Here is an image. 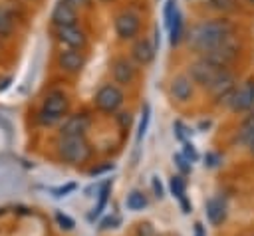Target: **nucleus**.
<instances>
[{
	"label": "nucleus",
	"mask_w": 254,
	"mask_h": 236,
	"mask_svg": "<svg viewBox=\"0 0 254 236\" xmlns=\"http://www.w3.org/2000/svg\"><path fill=\"white\" fill-rule=\"evenodd\" d=\"M155 46H153V40L149 36H139L137 40L131 42V48H129V58L139 65V67H147L153 59H155Z\"/></svg>",
	"instance_id": "obj_16"
},
{
	"label": "nucleus",
	"mask_w": 254,
	"mask_h": 236,
	"mask_svg": "<svg viewBox=\"0 0 254 236\" xmlns=\"http://www.w3.org/2000/svg\"><path fill=\"white\" fill-rule=\"evenodd\" d=\"M109 192H111V180H105V182L101 184V188H99V198H97V204H95L93 212L89 214V220H93V218H97V216L101 214V210H103V208H105V204H107Z\"/></svg>",
	"instance_id": "obj_23"
},
{
	"label": "nucleus",
	"mask_w": 254,
	"mask_h": 236,
	"mask_svg": "<svg viewBox=\"0 0 254 236\" xmlns=\"http://www.w3.org/2000/svg\"><path fill=\"white\" fill-rule=\"evenodd\" d=\"M254 139V109L250 113H246V117L242 119L238 133H236V141L244 147H248V143Z\"/></svg>",
	"instance_id": "obj_21"
},
{
	"label": "nucleus",
	"mask_w": 254,
	"mask_h": 236,
	"mask_svg": "<svg viewBox=\"0 0 254 236\" xmlns=\"http://www.w3.org/2000/svg\"><path fill=\"white\" fill-rule=\"evenodd\" d=\"M151 188H153V194H155V198H163L165 196V188H163V182H161V178L159 177H153L151 178Z\"/></svg>",
	"instance_id": "obj_34"
},
{
	"label": "nucleus",
	"mask_w": 254,
	"mask_h": 236,
	"mask_svg": "<svg viewBox=\"0 0 254 236\" xmlns=\"http://www.w3.org/2000/svg\"><path fill=\"white\" fill-rule=\"evenodd\" d=\"M32 2H38V0H32Z\"/></svg>",
	"instance_id": "obj_45"
},
{
	"label": "nucleus",
	"mask_w": 254,
	"mask_h": 236,
	"mask_svg": "<svg viewBox=\"0 0 254 236\" xmlns=\"http://www.w3.org/2000/svg\"><path fill=\"white\" fill-rule=\"evenodd\" d=\"M97 4H103V6H107V4H113L115 0H95Z\"/></svg>",
	"instance_id": "obj_42"
},
{
	"label": "nucleus",
	"mask_w": 254,
	"mask_h": 236,
	"mask_svg": "<svg viewBox=\"0 0 254 236\" xmlns=\"http://www.w3.org/2000/svg\"><path fill=\"white\" fill-rule=\"evenodd\" d=\"M204 212H206V218L212 226H220L226 218V202L220 196H210L204 202Z\"/></svg>",
	"instance_id": "obj_17"
},
{
	"label": "nucleus",
	"mask_w": 254,
	"mask_h": 236,
	"mask_svg": "<svg viewBox=\"0 0 254 236\" xmlns=\"http://www.w3.org/2000/svg\"><path fill=\"white\" fill-rule=\"evenodd\" d=\"M125 105V91L113 81H105L93 93V107L103 115H115Z\"/></svg>",
	"instance_id": "obj_5"
},
{
	"label": "nucleus",
	"mask_w": 254,
	"mask_h": 236,
	"mask_svg": "<svg viewBox=\"0 0 254 236\" xmlns=\"http://www.w3.org/2000/svg\"><path fill=\"white\" fill-rule=\"evenodd\" d=\"M242 50H244V44L238 38V34H234V36L226 38L224 42L216 44L214 48H210L208 52H204L200 58H204L206 61L214 63L216 67H232L238 61Z\"/></svg>",
	"instance_id": "obj_4"
},
{
	"label": "nucleus",
	"mask_w": 254,
	"mask_h": 236,
	"mask_svg": "<svg viewBox=\"0 0 254 236\" xmlns=\"http://www.w3.org/2000/svg\"><path fill=\"white\" fill-rule=\"evenodd\" d=\"M179 202H181V206H183V212H185V214H189V212H190V208H192V206H190V202H189V198H187V196H183V198H179Z\"/></svg>",
	"instance_id": "obj_39"
},
{
	"label": "nucleus",
	"mask_w": 254,
	"mask_h": 236,
	"mask_svg": "<svg viewBox=\"0 0 254 236\" xmlns=\"http://www.w3.org/2000/svg\"><path fill=\"white\" fill-rule=\"evenodd\" d=\"M238 85V73L234 67H222L218 71V75L214 77V81L210 83V87L206 89L208 97L212 103L220 105V101Z\"/></svg>",
	"instance_id": "obj_10"
},
{
	"label": "nucleus",
	"mask_w": 254,
	"mask_h": 236,
	"mask_svg": "<svg viewBox=\"0 0 254 236\" xmlns=\"http://www.w3.org/2000/svg\"><path fill=\"white\" fill-rule=\"evenodd\" d=\"M204 10L216 16H228L240 10V2L238 0H204Z\"/></svg>",
	"instance_id": "obj_19"
},
{
	"label": "nucleus",
	"mask_w": 254,
	"mask_h": 236,
	"mask_svg": "<svg viewBox=\"0 0 254 236\" xmlns=\"http://www.w3.org/2000/svg\"><path fill=\"white\" fill-rule=\"evenodd\" d=\"M54 38L62 48H69V50H79L85 52L89 46V34L79 26H65V28H56L54 30Z\"/></svg>",
	"instance_id": "obj_11"
},
{
	"label": "nucleus",
	"mask_w": 254,
	"mask_h": 236,
	"mask_svg": "<svg viewBox=\"0 0 254 236\" xmlns=\"http://www.w3.org/2000/svg\"><path fill=\"white\" fill-rule=\"evenodd\" d=\"M149 121H151V105L145 101L143 105H141V119H139V127H137V137H135V141H137V145L143 141V137H145V133H147V127H149Z\"/></svg>",
	"instance_id": "obj_22"
},
{
	"label": "nucleus",
	"mask_w": 254,
	"mask_h": 236,
	"mask_svg": "<svg viewBox=\"0 0 254 236\" xmlns=\"http://www.w3.org/2000/svg\"><path fill=\"white\" fill-rule=\"evenodd\" d=\"M173 163H175V167L179 169V175H183V177L190 175V171H192V163L187 161L183 153H175V155H173Z\"/></svg>",
	"instance_id": "obj_28"
},
{
	"label": "nucleus",
	"mask_w": 254,
	"mask_h": 236,
	"mask_svg": "<svg viewBox=\"0 0 254 236\" xmlns=\"http://www.w3.org/2000/svg\"><path fill=\"white\" fill-rule=\"evenodd\" d=\"M16 32V16L8 4H0V40L12 38Z\"/></svg>",
	"instance_id": "obj_18"
},
{
	"label": "nucleus",
	"mask_w": 254,
	"mask_h": 236,
	"mask_svg": "<svg viewBox=\"0 0 254 236\" xmlns=\"http://www.w3.org/2000/svg\"><path fill=\"white\" fill-rule=\"evenodd\" d=\"M77 10H91L93 8V4H95V0H69Z\"/></svg>",
	"instance_id": "obj_37"
},
{
	"label": "nucleus",
	"mask_w": 254,
	"mask_h": 236,
	"mask_svg": "<svg viewBox=\"0 0 254 236\" xmlns=\"http://www.w3.org/2000/svg\"><path fill=\"white\" fill-rule=\"evenodd\" d=\"M113 163H105V165H99V167H93V169H89V175L91 177H95V175H101V173H105V171H113Z\"/></svg>",
	"instance_id": "obj_38"
},
{
	"label": "nucleus",
	"mask_w": 254,
	"mask_h": 236,
	"mask_svg": "<svg viewBox=\"0 0 254 236\" xmlns=\"http://www.w3.org/2000/svg\"><path fill=\"white\" fill-rule=\"evenodd\" d=\"M173 129H175L177 139H179L181 143H185V141H187V133H189V131H187V127L183 125V121H175V123H173Z\"/></svg>",
	"instance_id": "obj_35"
},
{
	"label": "nucleus",
	"mask_w": 254,
	"mask_h": 236,
	"mask_svg": "<svg viewBox=\"0 0 254 236\" xmlns=\"http://www.w3.org/2000/svg\"><path fill=\"white\" fill-rule=\"evenodd\" d=\"M77 188V184L75 182H67V184H64V186H58V188H52V194L56 196V198H62V196H65V194H69V192H73Z\"/></svg>",
	"instance_id": "obj_31"
},
{
	"label": "nucleus",
	"mask_w": 254,
	"mask_h": 236,
	"mask_svg": "<svg viewBox=\"0 0 254 236\" xmlns=\"http://www.w3.org/2000/svg\"><path fill=\"white\" fill-rule=\"evenodd\" d=\"M125 204H127L129 210H143V208L147 206V196H145L141 190L135 188V190H131V192L127 194Z\"/></svg>",
	"instance_id": "obj_24"
},
{
	"label": "nucleus",
	"mask_w": 254,
	"mask_h": 236,
	"mask_svg": "<svg viewBox=\"0 0 254 236\" xmlns=\"http://www.w3.org/2000/svg\"><path fill=\"white\" fill-rule=\"evenodd\" d=\"M143 20L141 14H137L131 8H123L113 16V32L119 42H133L141 36Z\"/></svg>",
	"instance_id": "obj_7"
},
{
	"label": "nucleus",
	"mask_w": 254,
	"mask_h": 236,
	"mask_svg": "<svg viewBox=\"0 0 254 236\" xmlns=\"http://www.w3.org/2000/svg\"><path fill=\"white\" fill-rule=\"evenodd\" d=\"M50 24L54 30L65 28V26H75V24H79V10L69 0H58L52 8Z\"/></svg>",
	"instance_id": "obj_15"
},
{
	"label": "nucleus",
	"mask_w": 254,
	"mask_h": 236,
	"mask_svg": "<svg viewBox=\"0 0 254 236\" xmlns=\"http://www.w3.org/2000/svg\"><path fill=\"white\" fill-rule=\"evenodd\" d=\"M220 105L228 109L230 113H250L254 109V77H248L240 81L222 101Z\"/></svg>",
	"instance_id": "obj_6"
},
{
	"label": "nucleus",
	"mask_w": 254,
	"mask_h": 236,
	"mask_svg": "<svg viewBox=\"0 0 254 236\" xmlns=\"http://www.w3.org/2000/svg\"><path fill=\"white\" fill-rule=\"evenodd\" d=\"M167 91H169V97H171L175 103L185 105V103H189V101L194 99L196 85L192 83V79H190L185 71H181V73L171 75L169 85H167Z\"/></svg>",
	"instance_id": "obj_12"
},
{
	"label": "nucleus",
	"mask_w": 254,
	"mask_h": 236,
	"mask_svg": "<svg viewBox=\"0 0 254 236\" xmlns=\"http://www.w3.org/2000/svg\"><path fill=\"white\" fill-rule=\"evenodd\" d=\"M222 67H216L214 63H210V61H206L204 58H200V56H196L189 65H187V75L192 79V83L196 85V87H200V89H208L210 87V83L214 81V77L218 75V71H220Z\"/></svg>",
	"instance_id": "obj_9"
},
{
	"label": "nucleus",
	"mask_w": 254,
	"mask_h": 236,
	"mask_svg": "<svg viewBox=\"0 0 254 236\" xmlns=\"http://www.w3.org/2000/svg\"><path fill=\"white\" fill-rule=\"evenodd\" d=\"M169 188H171V194L177 196V198L187 196L185 194L187 192V180H185V177L183 175H173L171 180H169Z\"/></svg>",
	"instance_id": "obj_25"
},
{
	"label": "nucleus",
	"mask_w": 254,
	"mask_h": 236,
	"mask_svg": "<svg viewBox=\"0 0 254 236\" xmlns=\"http://www.w3.org/2000/svg\"><path fill=\"white\" fill-rule=\"evenodd\" d=\"M189 2H190V0H189Z\"/></svg>",
	"instance_id": "obj_47"
},
{
	"label": "nucleus",
	"mask_w": 254,
	"mask_h": 236,
	"mask_svg": "<svg viewBox=\"0 0 254 236\" xmlns=\"http://www.w3.org/2000/svg\"><path fill=\"white\" fill-rule=\"evenodd\" d=\"M0 52H2V46H0Z\"/></svg>",
	"instance_id": "obj_46"
},
{
	"label": "nucleus",
	"mask_w": 254,
	"mask_h": 236,
	"mask_svg": "<svg viewBox=\"0 0 254 236\" xmlns=\"http://www.w3.org/2000/svg\"><path fill=\"white\" fill-rule=\"evenodd\" d=\"M238 30L236 22L230 20L228 16H212L194 22L187 34H185V44L194 56H202L216 44L224 42L226 38L234 36Z\"/></svg>",
	"instance_id": "obj_1"
},
{
	"label": "nucleus",
	"mask_w": 254,
	"mask_h": 236,
	"mask_svg": "<svg viewBox=\"0 0 254 236\" xmlns=\"http://www.w3.org/2000/svg\"><path fill=\"white\" fill-rule=\"evenodd\" d=\"M56 222L60 224V228H64V230H73V226H75V222H73V218H69L67 214H64L62 210H58L56 212Z\"/></svg>",
	"instance_id": "obj_29"
},
{
	"label": "nucleus",
	"mask_w": 254,
	"mask_h": 236,
	"mask_svg": "<svg viewBox=\"0 0 254 236\" xmlns=\"http://www.w3.org/2000/svg\"><path fill=\"white\" fill-rule=\"evenodd\" d=\"M115 123L121 129V133H129V129L133 125V113L131 111H117L115 113Z\"/></svg>",
	"instance_id": "obj_26"
},
{
	"label": "nucleus",
	"mask_w": 254,
	"mask_h": 236,
	"mask_svg": "<svg viewBox=\"0 0 254 236\" xmlns=\"http://www.w3.org/2000/svg\"><path fill=\"white\" fill-rule=\"evenodd\" d=\"M218 165H220V155L214 153V151H208V153L204 155V167L214 169V167H218Z\"/></svg>",
	"instance_id": "obj_33"
},
{
	"label": "nucleus",
	"mask_w": 254,
	"mask_h": 236,
	"mask_svg": "<svg viewBox=\"0 0 254 236\" xmlns=\"http://www.w3.org/2000/svg\"><path fill=\"white\" fill-rule=\"evenodd\" d=\"M238 2H244L246 6H250V8H254V0H238Z\"/></svg>",
	"instance_id": "obj_43"
},
{
	"label": "nucleus",
	"mask_w": 254,
	"mask_h": 236,
	"mask_svg": "<svg viewBox=\"0 0 254 236\" xmlns=\"http://www.w3.org/2000/svg\"><path fill=\"white\" fill-rule=\"evenodd\" d=\"M87 63V56L85 52H79V50H69V48H62L58 54H56V67L65 73V75H79L83 71Z\"/></svg>",
	"instance_id": "obj_13"
},
{
	"label": "nucleus",
	"mask_w": 254,
	"mask_h": 236,
	"mask_svg": "<svg viewBox=\"0 0 254 236\" xmlns=\"http://www.w3.org/2000/svg\"><path fill=\"white\" fill-rule=\"evenodd\" d=\"M58 157L71 167L85 165L93 157V147L87 137H58L56 141Z\"/></svg>",
	"instance_id": "obj_3"
},
{
	"label": "nucleus",
	"mask_w": 254,
	"mask_h": 236,
	"mask_svg": "<svg viewBox=\"0 0 254 236\" xmlns=\"http://www.w3.org/2000/svg\"><path fill=\"white\" fill-rule=\"evenodd\" d=\"M137 236H159V234L155 232L153 224H149V222H139V224H137Z\"/></svg>",
	"instance_id": "obj_32"
},
{
	"label": "nucleus",
	"mask_w": 254,
	"mask_h": 236,
	"mask_svg": "<svg viewBox=\"0 0 254 236\" xmlns=\"http://www.w3.org/2000/svg\"><path fill=\"white\" fill-rule=\"evenodd\" d=\"M91 127V115L87 111H77L67 115L58 129V137H85Z\"/></svg>",
	"instance_id": "obj_14"
},
{
	"label": "nucleus",
	"mask_w": 254,
	"mask_h": 236,
	"mask_svg": "<svg viewBox=\"0 0 254 236\" xmlns=\"http://www.w3.org/2000/svg\"><path fill=\"white\" fill-rule=\"evenodd\" d=\"M109 73L119 87H131L139 79V65L125 54H117L109 61Z\"/></svg>",
	"instance_id": "obj_8"
},
{
	"label": "nucleus",
	"mask_w": 254,
	"mask_h": 236,
	"mask_svg": "<svg viewBox=\"0 0 254 236\" xmlns=\"http://www.w3.org/2000/svg\"><path fill=\"white\" fill-rule=\"evenodd\" d=\"M183 155H185V159L190 161V163H194V161L198 159V153H196V149H194V145H192L190 141H185V143H183Z\"/></svg>",
	"instance_id": "obj_30"
},
{
	"label": "nucleus",
	"mask_w": 254,
	"mask_h": 236,
	"mask_svg": "<svg viewBox=\"0 0 254 236\" xmlns=\"http://www.w3.org/2000/svg\"><path fill=\"white\" fill-rule=\"evenodd\" d=\"M115 224H119V218L117 216H105L103 220H101V224H99V228L101 230H107V228H115Z\"/></svg>",
	"instance_id": "obj_36"
},
{
	"label": "nucleus",
	"mask_w": 254,
	"mask_h": 236,
	"mask_svg": "<svg viewBox=\"0 0 254 236\" xmlns=\"http://www.w3.org/2000/svg\"><path fill=\"white\" fill-rule=\"evenodd\" d=\"M248 151H250V155H254V139L248 143Z\"/></svg>",
	"instance_id": "obj_44"
},
{
	"label": "nucleus",
	"mask_w": 254,
	"mask_h": 236,
	"mask_svg": "<svg viewBox=\"0 0 254 236\" xmlns=\"http://www.w3.org/2000/svg\"><path fill=\"white\" fill-rule=\"evenodd\" d=\"M69 93L62 87H52L46 91V95L42 97V105L38 109V123L44 127H54L58 123H62L67 113H69Z\"/></svg>",
	"instance_id": "obj_2"
},
{
	"label": "nucleus",
	"mask_w": 254,
	"mask_h": 236,
	"mask_svg": "<svg viewBox=\"0 0 254 236\" xmlns=\"http://www.w3.org/2000/svg\"><path fill=\"white\" fill-rule=\"evenodd\" d=\"M185 34H187V30H185V16H183L181 10H177L175 20H173V24L169 28V44L173 48H177L185 40Z\"/></svg>",
	"instance_id": "obj_20"
},
{
	"label": "nucleus",
	"mask_w": 254,
	"mask_h": 236,
	"mask_svg": "<svg viewBox=\"0 0 254 236\" xmlns=\"http://www.w3.org/2000/svg\"><path fill=\"white\" fill-rule=\"evenodd\" d=\"M177 10H179V6H177L175 0H167V2H165V6H163V24H165L167 30L171 28V24H173V20H175Z\"/></svg>",
	"instance_id": "obj_27"
},
{
	"label": "nucleus",
	"mask_w": 254,
	"mask_h": 236,
	"mask_svg": "<svg viewBox=\"0 0 254 236\" xmlns=\"http://www.w3.org/2000/svg\"><path fill=\"white\" fill-rule=\"evenodd\" d=\"M194 236H206V232H204V226H202L200 222H196V224H194Z\"/></svg>",
	"instance_id": "obj_40"
},
{
	"label": "nucleus",
	"mask_w": 254,
	"mask_h": 236,
	"mask_svg": "<svg viewBox=\"0 0 254 236\" xmlns=\"http://www.w3.org/2000/svg\"><path fill=\"white\" fill-rule=\"evenodd\" d=\"M10 81H12V77L8 75V77H4V79H0V91H4L8 85H10Z\"/></svg>",
	"instance_id": "obj_41"
}]
</instances>
